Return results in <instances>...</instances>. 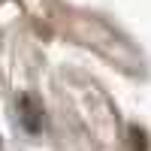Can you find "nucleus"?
Listing matches in <instances>:
<instances>
[{"instance_id":"1","label":"nucleus","mask_w":151,"mask_h":151,"mask_svg":"<svg viewBox=\"0 0 151 151\" xmlns=\"http://www.w3.org/2000/svg\"><path fill=\"white\" fill-rule=\"evenodd\" d=\"M18 121L27 133H40L42 130V103H36L30 94H24L18 100Z\"/></svg>"},{"instance_id":"2","label":"nucleus","mask_w":151,"mask_h":151,"mask_svg":"<svg viewBox=\"0 0 151 151\" xmlns=\"http://www.w3.org/2000/svg\"><path fill=\"white\" fill-rule=\"evenodd\" d=\"M130 145H133V151H148V133L136 124L130 127Z\"/></svg>"}]
</instances>
